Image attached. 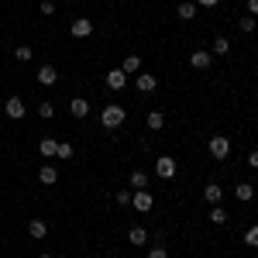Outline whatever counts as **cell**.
Here are the masks:
<instances>
[{"instance_id": "6", "label": "cell", "mask_w": 258, "mask_h": 258, "mask_svg": "<svg viewBox=\"0 0 258 258\" xmlns=\"http://www.w3.org/2000/svg\"><path fill=\"white\" fill-rule=\"evenodd\" d=\"M4 110H7V117H11V120H21L24 114H28V107H24V100H21V97H11L7 103H4Z\"/></svg>"}, {"instance_id": "30", "label": "cell", "mask_w": 258, "mask_h": 258, "mask_svg": "<svg viewBox=\"0 0 258 258\" xmlns=\"http://www.w3.org/2000/svg\"><path fill=\"white\" fill-rule=\"evenodd\" d=\"M41 14H45V18L55 14V0H41Z\"/></svg>"}, {"instance_id": "35", "label": "cell", "mask_w": 258, "mask_h": 258, "mask_svg": "<svg viewBox=\"0 0 258 258\" xmlns=\"http://www.w3.org/2000/svg\"><path fill=\"white\" fill-rule=\"evenodd\" d=\"M66 4H76V0H66Z\"/></svg>"}, {"instance_id": "22", "label": "cell", "mask_w": 258, "mask_h": 258, "mask_svg": "<svg viewBox=\"0 0 258 258\" xmlns=\"http://www.w3.org/2000/svg\"><path fill=\"white\" fill-rule=\"evenodd\" d=\"M224 220H227V210H224V203L210 207V224H224Z\"/></svg>"}, {"instance_id": "33", "label": "cell", "mask_w": 258, "mask_h": 258, "mask_svg": "<svg viewBox=\"0 0 258 258\" xmlns=\"http://www.w3.org/2000/svg\"><path fill=\"white\" fill-rule=\"evenodd\" d=\"M220 0H197V7H217Z\"/></svg>"}, {"instance_id": "2", "label": "cell", "mask_w": 258, "mask_h": 258, "mask_svg": "<svg viewBox=\"0 0 258 258\" xmlns=\"http://www.w3.org/2000/svg\"><path fill=\"white\" fill-rule=\"evenodd\" d=\"M176 172H179V165H176V159H172V155L155 159V176H159V179H176Z\"/></svg>"}, {"instance_id": "21", "label": "cell", "mask_w": 258, "mask_h": 258, "mask_svg": "<svg viewBox=\"0 0 258 258\" xmlns=\"http://www.w3.org/2000/svg\"><path fill=\"white\" fill-rule=\"evenodd\" d=\"M127 182H131V186H135V189H145V186H148V176H145V172H141V169H135V172H131V179H127Z\"/></svg>"}, {"instance_id": "34", "label": "cell", "mask_w": 258, "mask_h": 258, "mask_svg": "<svg viewBox=\"0 0 258 258\" xmlns=\"http://www.w3.org/2000/svg\"><path fill=\"white\" fill-rule=\"evenodd\" d=\"M248 165H251V169H258V152H251V155H248Z\"/></svg>"}, {"instance_id": "19", "label": "cell", "mask_w": 258, "mask_h": 258, "mask_svg": "<svg viewBox=\"0 0 258 258\" xmlns=\"http://www.w3.org/2000/svg\"><path fill=\"white\" fill-rule=\"evenodd\" d=\"M120 69H124L127 76H135V73H138V69H141V59H138V55H127V59L120 62Z\"/></svg>"}, {"instance_id": "18", "label": "cell", "mask_w": 258, "mask_h": 258, "mask_svg": "<svg viewBox=\"0 0 258 258\" xmlns=\"http://www.w3.org/2000/svg\"><path fill=\"white\" fill-rule=\"evenodd\" d=\"M55 148H59V141H55V138H41L38 141V152L45 155V159H52V155H55Z\"/></svg>"}, {"instance_id": "4", "label": "cell", "mask_w": 258, "mask_h": 258, "mask_svg": "<svg viewBox=\"0 0 258 258\" xmlns=\"http://www.w3.org/2000/svg\"><path fill=\"white\" fill-rule=\"evenodd\" d=\"M131 207H135L138 214H148V210L155 207V197H152L148 189H135V193H131Z\"/></svg>"}, {"instance_id": "10", "label": "cell", "mask_w": 258, "mask_h": 258, "mask_svg": "<svg viewBox=\"0 0 258 258\" xmlns=\"http://www.w3.org/2000/svg\"><path fill=\"white\" fill-rule=\"evenodd\" d=\"M155 86H159V80L152 73H138V93H155Z\"/></svg>"}, {"instance_id": "32", "label": "cell", "mask_w": 258, "mask_h": 258, "mask_svg": "<svg viewBox=\"0 0 258 258\" xmlns=\"http://www.w3.org/2000/svg\"><path fill=\"white\" fill-rule=\"evenodd\" d=\"M248 14H251V18H258V0H248Z\"/></svg>"}, {"instance_id": "13", "label": "cell", "mask_w": 258, "mask_h": 258, "mask_svg": "<svg viewBox=\"0 0 258 258\" xmlns=\"http://www.w3.org/2000/svg\"><path fill=\"white\" fill-rule=\"evenodd\" d=\"M69 110H73V117H86L90 114V100H83V97H76V100H69Z\"/></svg>"}, {"instance_id": "1", "label": "cell", "mask_w": 258, "mask_h": 258, "mask_svg": "<svg viewBox=\"0 0 258 258\" xmlns=\"http://www.w3.org/2000/svg\"><path fill=\"white\" fill-rule=\"evenodd\" d=\"M124 117H127V110H124L120 103H107V107L100 110V124H103L107 131H117L120 124H124Z\"/></svg>"}, {"instance_id": "8", "label": "cell", "mask_w": 258, "mask_h": 258, "mask_svg": "<svg viewBox=\"0 0 258 258\" xmlns=\"http://www.w3.org/2000/svg\"><path fill=\"white\" fill-rule=\"evenodd\" d=\"M203 197H207L210 207H217V203H224V186H220V182H207V186H203Z\"/></svg>"}, {"instance_id": "3", "label": "cell", "mask_w": 258, "mask_h": 258, "mask_svg": "<svg viewBox=\"0 0 258 258\" xmlns=\"http://www.w3.org/2000/svg\"><path fill=\"white\" fill-rule=\"evenodd\" d=\"M207 148H210V155H214V159H220V162H224L227 155H231V138H224V135H214Z\"/></svg>"}, {"instance_id": "9", "label": "cell", "mask_w": 258, "mask_h": 258, "mask_svg": "<svg viewBox=\"0 0 258 258\" xmlns=\"http://www.w3.org/2000/svg\"><path fill=\"white\" fill-rule=\"evenodd\" d=\"M38 83H41V86H55V83H59L55 66H41V69H38Z\"/></svg>"}, {"instance_id": "20", "label": "cell", "mask_w": 258, "mask_h": 258, "mask_svg": "<svg viewBox=\"0 0 258 258\" xmlns=\"http://www.w3.org/2000/svg\"><path fill=\"white\" fill-rule=\"evenodd\" d=\"M179 18H182V21H193V18H197V4H189V0H186V4H179Z\"/></svg>"}, {"instance_id": "7", "label": "cell", "mask_w": 258, "mask_h": 258, "mask_svg": "<svg viewBox=\"0 0 258 258\" xmlns=\"http://www.w3.org/2000/svg\"><path fill=\"white\" fill-rule=\"evenodd\" d=\"M103 83H107V90H124V86H127V73H124V69H110V73L103 76Z\"/></svg>"}, {"instance_id": "29", "label": "cell", "mask_w": 258, "mask_h": 258, "mask_svg": "<svg viewBox=\"0 0 258 258\" xmlns=\"http://www.w3.org/2000/svg\"><path fill=\"white\" fill-rule=\"evenodd\" d=\"M114 200H117V207H127V203H131V189H120Z\"/></svg>"}, {"instance_id": "12", "label": "cell", "mask_w": 258, "mask_h": 258, "mask_svg": "<svg viewBox=\"0 0 258 258\" xmlns=\"http://www.w3.org/2000/svg\"><path fill=\"white\" fill-rule=\"evenodd\" d=\"M28 234H31L35 241H41L45 234H48V224H45V220H38V217H35V220H28Z\"/></svg>"}, {"instance_id": "28", "label": "cell", "mask_w": 258, "mask_h": 258, "mask_svg": "<svg viewBox=\"0 0 258 258\" xmlns=\"http://www.w3.org/2000/svg\"><path fill=\"white\" fill-rule=\"evenodd\" d=\"M255 24H258V21L251 18V14H248V18H241V21H238V28H241V31H244V35H251V31H255Z\"/></svg>"}, {"instance_id": "17", "label": "cell", "mask_w": 258, "mask_h": 258, "mask_svg": "<svg viewBox=\"0 0 258 258\" xmlns=\"http://www.w3.org/2000/svg\"><path fill=\"white\" fill-rule=\"evenodd\" d=\"M145 124H148V131H162V127H165V114H162V110H152V114L145 117Z\"/></svg>"}, {"instance_id": "26", "label": "cell", "mask_w": 258, "mask_h": 258, "mask_svg": "<svg viewBox=\"0 0 258 258\" xmlns=\"http://www.w3.org/2000/svg\"><path fill=\"white\" fill-rule=\"evenodd\" d=\"M31 55H35V48H28V45H18L14 48V59L18 62H31Z\"/></svg>"}, {"instance_id": "16", "label": "cell", "mask_w": 258, "mask_h": 258, "mask_svg": "<svg viewBox=\"0 0 258 258\" xmlns=\"http://www.w3.org/2000/svg\"><path fill=\"white\" fill-rule=\"evenodd\" d=\"M189 66L200 69V73H203V69H210V52H193V55H189Z\"/></svg>"}, {"instance_id": "27", "label": "cell", "mask_w": 258, "mask_h": 258, "mask_svg": "<svg viewBox=\"0 0 258 258\" xmlns=\"http://www.w3.org/2000/svg\"><path fill=\"white\" fill-rule=\"evenodd\" d=\"M244 244H248V248H258V224L244 231Z\"/></svg>"}, {"instance_id": "23", "label": "cell", "mask_w": 258, "mask_h": 258, "mask_svg": "<svg viewBox=\"0 0 258 258\" xmlns=\"http://www.w3.org/2000/svg\"><path fill=\"white\" fill-rule=\"evenodd\" d=\"M76 155V148L69 145V141H59V148H55V159H73Z\"/></svg>"}, {"instance_id": "11", "label": "cell", "mask_w": 258, "mask_h": 258, "mask_svg": "<svg viewBox=\"0 0 258 258\" xmlns=\"http://www.w3.org/2000/svg\"><path fill=\"white\" fill-rule=\"evenodd\" d=\"M38 179H41V186H55V182H59V169H55V165H41Z\"/></svg>"}, {"instance_id": "31", "label": "cell", "mask_w": 258, "mask_h": 258, "mask_svg": "<svg viewBox=\"0 0 258 258\" xmlns=\"http://www.w3.org/2000/svg\"><path fill=\"white\" fill-rule=\"evenodd\" d=\"M148 258H169V251H165V244H159V248H152V251H148Z\"/></svg>"}, {"instance_id": "14", "label": "cell", "mask_w": 258, "mask_h": 258, "mask_svg": "<svg viewBox=\"0 0 258 258\" xmlns=\"http://www.w3.org/2000/svg\"><path fill=\"white\" fill-rule=\"evenodd\" d=\"M234 197H238L241 203H251V200H255V186H251V182H238V186H234Z\"/></svg>"}, {"instance_id": "5", "label": "cell", "mask_w": 258, "mask_h": 258, "mask_svg": "<svg viewBox=\"0 0 258 258\" xmlns=\"http://www.w3.org/2000/svg\"><path fill=\"white\" fill-rule=\"evenodd\" d=\"M69 35H73V38H90V35H93V21L90 18H76L73 24H69Z\"/></svg>"}, {"instance_id": "15", "label": "cell", "mask_w": 258, "mask_h": 258, "mask_svg": "<svg viewBox=\"0 0 258 258\" xmlns=\"http://www.w3.org/2000/svg\"><path fill=\"white\" fill-rule=\"evenodd\" d=\"M127 241H131V244H135V248H141V244H148V231H145V227H138V224H135V227H131V231H127Z\"/></svg>"}, {"instance_id": "36", "label": "cell", "mask_w": 258, "mask_h": 258, "mask_svg": "<svg viewBox=\"0 0 258 258\" xmlns=\"http://www.w3.org/2000/svg\"><path fill=\"white\" fill-rule=\"evenodd\" d=\"M41 258H52V255H41Z\"/></svg>"}, {"instance_id": "24", "label": "cell", "mask_w": 258, "mask_h": 258, "mask_svg": "<svg viewBox=\"0 0 258 258\" xmlns=\"http://www.w3.org/2000/svg\"><path fill=\"white\" fill-rule=\"evenodd\" d=\"M38 117L52 120V117H55V103H48V100H41V103H38Z\"/></svg>"}, {"instance_id": "25", "label": "cell", "mask_w": 258, "mask_h": 258, "mask_svg": "<svg viewBox=\"0 0 258 258\" xmlns=\"http://www.w3.org/2000/svg\"><path fill=\"white\" fill-rule=\"evenodd\" d=\"M231 52V41L224 38V35H217V41H214V55H227Z\"/></svg>"}]
</instances>
